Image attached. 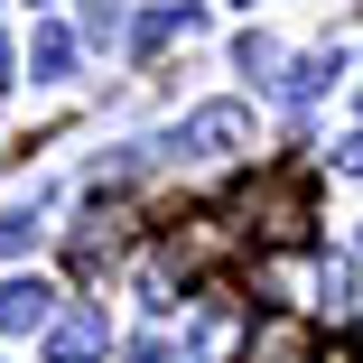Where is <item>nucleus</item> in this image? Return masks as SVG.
<instances>
[{"instance_id":"obj_11","label":"nucleus","mask_w":363,"mask_h":363,"mask_svg":"<svg viewBox=\"0 0 363 363\" xmlns=\"http://www.w3.org/2000/svg\"><path fill=\"white\" fill-rule=\"evenodd\" d=\"M10 75H19V65H10V47H0V94H10Z\"/></svg>"},{"instance_id":"obj_3","label":"nucleus","mask_w":363,"mask_h":363,"mask_svg":"<svg viewBox=\"0 0 363 363\" xmlns=\"http://www.w3.org/2000/svg\"><path fill=\"white\" fill-rule=\"evenodd\" d=\"M56 317V289L47 279H0V335H38Z\"/></svg>"},{"instance_id":"obj_10","label":"nucleus","mask_w":363,"mask_h":363,"mask_svg":"<svg viewBox=\"0 0 363 363\" xmlns=\"http://www.w3.org/2000/svg\"><path fill=\"white\" fill-rule=\"evenodd\" d=\"M317 363H363V354L354 345H317Z\"/></svg>"},{"instance_id":"obj_8","label":"nucleus","mask_w":363,"mask_h":363,"mask_svg":"<svg viewBox=\"0 0 363 363\" xmlns=\"http://www.w3.org/2000/svg\"><path fill=\"white\" fill-rule=\"evenodd\" d=\"M28 242H38V205H10V214H0V261L28 252Z\"/></svg>"},{"instance_id":"obj_6","label":"nucleus","mask_w":363,"mask_h":363,"mask_svg":"<svg viewBox=\"0 0 363 363\" xmlns=\"http://www.w3.org/2000/svg\"><path fill=\"white\" fill-rule=\"evenodd\" d=\"M28 65H38V75H65V65H75V38H65V28H38L28 38Z\"/></svg>"},{"instance_id":"obj_9","label":"nucleus","mask_w":363,"mask_h":363,"mask_svg":"<svg viewBox=\"0 0 363 363\" xmlns=\"http://www.w3.org/2000/svg\"><path fill=\"white\" fill-rule=\"evenodd\" d=\"M233 56H242V75H279V47H270V38H242Z\"/></svg>"},{"instance_id":"obj_12","label":"nucleus","mask_w":363,"mask_h":363,"mask_svg":"<svg viewBox=\"0 0 363 363\" xmlns=\"http://www.w3.org/2000/svg\"><path fill=\"white\" fill-rule=\"evenodd\" d=\"M345 168H354V177H363V140H354V150H345Z\"/></svg>"},{"instance_id":"obj_5","label":"nucleus","mask_w":363,"mask_h":363,"mask_svg":"<svg viewBox=\"0 0 363 363\" xmlns=\"http://www.w3.org/2000/svg\"><path fill=\"white\" fill-rule=\"evenodd\" d=\"M335 75H345V56H335V47H317V56H298V75H279V94H289V103H308V94H326Z\"/></svg>"},{"instance_id":"obj_1","label":"nucleus","mask_w":363,"mask_h":363,"mask_svg":"<svg viewBox=\"0 0 363 363\" xmlns=\"http://www.w3.org/2000/svg\"><path fill=\"white\" fill-rule=\"evenodd\" d=\"M168 150H196V159H242L252 150V112L242 103H205V112H186L177 121V140Z\"/></svg>"},{"instance_id":"obj_2","label":"nucleus","mask_w":363,"mask_h":363,"mask_svg":"<svg viewBox=\"0 0 363 363\" xmlns=\"http://www.w3.org/2000/svg\"><path fill=\"white\" fill-rule=\"evenodd\" d=\"M112 345V326L94 317V308H65V317H47V363H94Z\"/></svg>"},{"instance_id":"obj_4","label":"nucleus","mask_w":363,"mask_h":363,"mask_svg":"<svg viewBox=\"0 0 363 363\" xmlns=\"http://www.w3.org/2000/svg\"><path fill=\"white\" fill-rule=\"evenodd\" d=\"M252 363H317V345H308L298 317H270V326L252 335Z\"/></svg>"},{"instance_id":"obj_7","label":"nucleus","mask_w":363,"mask_h":363,"mask_svg":"<svg viewBox=\"0 0 363 363\" xmlns=\"http://www.w3.org/2000/svg\"><path fill=\"white\" fill-rule=\"evenodd\" d=\"M121 28H130V10H121V0H84V38H94V47H112Z\"/></svg>"}]
</instances>
